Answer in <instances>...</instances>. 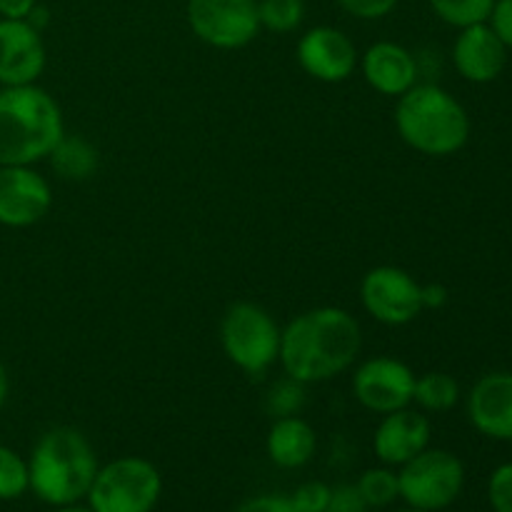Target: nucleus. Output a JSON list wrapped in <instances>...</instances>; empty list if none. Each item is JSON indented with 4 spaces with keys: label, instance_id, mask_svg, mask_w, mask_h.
Masks as SVG:
<instances>
[{
    "label": "nucleus",
    "instance_id": "1",
    "mask_svg": "<svg viewBox=\"0 0 512 512\" xmlns=\"http://www.w3.org/2000/svg\"><path fill=\"white\" fill-rule=\"evenodd\" d=\"M363 348V330L345 308L323 305L295 315L280 335L278 365L303 385L328 383L348 373Z\"/></svg>",
    "mask_w": 512,
    "mask_h": 512
},
{
    "label": "nucleus",
    "instance_id": "2",
    "mask_svg": "<svg viewBox=\"0 0 512 512\" xmlns=\"http://www.w3.org/2000/svg\"><path fill=\"white\" fill-rule=\"evenodd\" d=\"M100 463L80 430L58 425L35 440L28 455L30 493L50 508L83 503Z\"/></svg>",
    "mask_w": 512,
    "mask_h": 512
},
{
    "label": "nucleus",
    "instance_id": "3",
    "mask_svg": "<svg viewBox=\"0 0 512 512\" xmlns=\"http://www.w3.org/2000/svg\"><path fill=\"white\" fill-rule=\"evenodd\" d=\"M65 135L58 100L33 85L0 88V165H38Z\"/></svg>",
    "mask_w": 512,
    "mask_h": 512
},
{
    "label": "nucleus",
    "instance_id": "4",
    "mask_svg": "<svg viewBox=\"0 0 512 512\" xmlns=\"http://www.w3.org/2000/svg\"><path fill=\"white\" fill-rule=\"evenodd\" d=\"M395 130L408 148L430 158L460 153L470 140L465 105L435 83H415L395 103Z\"/></svg>",
    "mask_w": 512,
    "mask_h": 512
},
{
    "label": "nucleus",
    "instance_id": "5",
    "mask_svg": "<svg viewBox=\"0 0 512 512\" xmlns=\"http://www.w3.org/2000/svg\"><path fill=\"white\" fill-rule=\"evenodd\" d=\"M278 320L258 303L230 305L220 320V348L225 358L245 375H265L280 358Z\"/></svg>",
    "mask_w": 512,
    "mask_h": 512
},
{
    "label": "nucleus",
    "instance_id": "6",
    "mask_svg": "<svg viewBox=\"0 0 512 512\" xmlns=\"http://www.w3.org/2000/svg\"><path fill=\"white\" fill-rule=\"evenodd\" d=\"M163 495V475L140 455H123L100 465L88 490L93 512H153Z\"/></svg>",
    "mask_w": 512,
    "mask_h": 512
},
{
    "label": "nucleus",
    "instance_id": "7",
    "mask_svg": "<svg viewBox=\"0 0 512 512\" xmlns=\"http://www.w3.org/2000/svg\"><path fill=\"white\" fill-rule=\"evenodd\" d=\"M400 500L408 508L440 512L455 503L465 488V465L455 453L425 448L398 468Z\"/></svg>",
    "mask_w": 512,
    "mask_h": 512
},
{
    "label": "nucleus",
    "instance_id": "8",
    "mask_svg": "<svg viewBox=\"0 0 512 512\" xmlns=\"http://www.w3.org/2000/svg\"><path fill=\"white\" fill-rule=\"evenodd\" d=\"M185 15L195 38L215 50H240L260 33L258 0H188Z\"/></svg>",
    "mask_w": 512,
    "mask_h": 512
},
{
    "label": "nucleus",
    "instance_id": "9",
    "mask_svg": "<svg viewBox=\"0 0 512 512\" xmlns=\"http://www.w3.org/2000/svg\"><path fill=\"white\" fill-rule=\"evenodd\" d=\"M423 285L403 268L378 265L360 280V303L363 310L380 325L403 328L423 313Z\"/></svg>",
    "mask_w": 512,
    "mask_h": 512
},
{
    "label": "nucleus",
    "instance_id": "10",
    "mask_svg": "<svg viewBox=\"0 0 512 512\" xmlns=\"http://www.w3.org/2000/svg\"><path fill=\"white\" fill-rule=\"evenodd\" d=\"M350 388L358 405L368 413L388 415L413 405L415 373L393 355H375L355 365Z\"/></svg>",
    "mask_w": 512,
    "mask_h": 512
},
{
    "label": "nucleus",
    "instance_id": "11",
    "mask_svg": "<svg viewBox=\"0 0 512 512\" xmlns=\"http://www.w3.org/2000/svg\"><path fill=\"white\" fill-rule=\"evenodd\" d=\"M53 208V188L35 165H0V225L33 228Z\"/></svg>",
    "mask_w": 512,
    "mask_h": 512
},
{
    "label": "nucleus",
    "instance_id": "12",
    "mask_svg": "<svg viewBox=\"0 0 512 512\" xmlns=\"http://www.w3.org/2000/svg\"><path fill=\"white\" fill-rule=\"evenodd\" d=\"M298 65L320 83H345L358 70L360 53L348 33L333 25L308 28L295 48Z\"/></svg>",
    "mask_w": 512,
    "mask_h": 512
},
{
    "label": "nucleus",
    "instance_id": "13",
    "mask_svg": "<svg viewBox=\"0 0 512 512\" xmlns=\"http://www.w3.org/2000/svg\"><path fill=\"white\" fill-rule=\"evenodd\" d=\"M45 63L48 53L40 30L28 20L0 18V88L38 83Z\"/></svg>",
    "mask_w": 512,
    "mask_h": 512
},
{
    "label": "nucleus",
    "instance_id": "14",
    "mask_svg": "<svg viewBox=\"0 0 512 512\" xmlns=\"http://www.w3.org/2000/svg\"><path fill=\"white\" fill-rule=\"evenodd\" d=\"M430 438H433V425L423 410H395V413L383 415V420L375 428L373 453L380 460V465L398 470L400 465L430 448Z\"/></svg>",
    "mask_w": 512,
    "mask_h": 512
},
{
    "label": "nucleus",
    "instance_id": "15",
    "mask_svg": "<svg viewBox=\"0 0 512 512\" xmlns=\"http://www.w3.org/2000/svg\"><path fill=\"white\" fill-rule=\"evenodd\" d=\"M453 65L468 83H493L508 65V48L490 23L468 25L460 28L453 43Z\"/></svg>",
    "mask_w": 512,
    "mask_h": 512
},
{
    "label": "nucleus",
    "instance_id": "16",
    "mask_svg": "<svg viewBox=\"0 0 512 512\" xmlns=\"http://www.w3.org/2000/svg\"><path fill=\"white\" fill-rule=\"evenodd\" d=\"M358 68L365 83L375 93L388 95V98H400L403 93H408L418 83L420 75V65L413 50L395 40H378V43L368 45V50L360 55Z\"/></svg>",
    "mask_w": 512,
    "mask_h": 512
},
{
    "label": "nucleus",
    "instance_id": "17",
    "mask_svg": "<svg viewBox=\"0 0 512 512\" xmlns=\"http://www.w3.org/2000/svg\"><path fill=\"white\" fill-rule=\"evenodd\" d=\"M468 420L490 440H512V373H488L470 388Z\"/></svg>",
    "mask_w": 512,
    "mask_h": 512
},
{
    "label": "nucleus",
    "instance_id": "18",
    "mask_svg": "<svg viewBox=\"0 0 512 512\" xmlns=\"http://www.w3.org/2000/svg\"><path fill=\"white\" fill-rule=\"evenodd\" d=\"M318 433L313 425L300 415L273 418V425L265 438V453L270 463L280 470H300L315 458Z\"/></svg>",
    "mask_w": 512,
    "mask_h": 512
},
{
    "label": "nucleus",
    "instance_id": "19",
    "mask_svg": "<svg viewBox=\"0 0 512 512\" xmlns=\"http://www.w3.org/2000/svg\"><path fill=\"white\" fill-rule=\"evenodd\" d=\"M48 160L58 178L83 183V180L93 178L95 170H98L100 153L83 135L65 133L53 148V153L48 155Z\"/></svg>",
    "mask_w": 512,
    "mask_h": 512
},
{
    "label": "nucleus",
    "instance_id": "20",
    "mask_svg": "<svg viewBox=\"0 0 512 512\" xmlns=\"http://www.w3.org/2000/svg\"><path fill=\"white\" fill-rule=\"evenodd\" d=\"M460 403V385L450 373H433L415 375L413 405L423 413H448Z\"/></svg>",
    "mask_w": 512,
    "mask_h": 512
},
{
    "label": "nucleus",
    "instance_id": "21",
    "mask_svg": "<svg viewBox=\"0 0 512 512\" xmlns=\"http://www.w3.org/2000/svg\"><path fill=\"white\" fill-rule=\"evenodd\" d=\"M355 488L363 495L368 508H390L395 500H400L398 470L388 468V465H375L360 475Z\"/></svg>",
    "mask_w": 512,
    "mask_h": 512
},
{
    "label": "nucleus",
    "instance_id": "22",
    "mask_svg": "<svg viewBox=\"0 0 512 512\" xmlns=\"http://www.w3.org/2000/svg\"><path fill=\"white\" fill-rule=\"evenodd\" d=\"M428 5L443 23L460 30L475 23H488L495 0H428Z\"/></svg>",
    "mask_w": 512,
    "mask_h": 512
},
{
    "label": "nucleus",
    "instance_id": "23",
    "mask_svg": "<svg viewBox=\"0 0 512 512\" xmlns=\"http://www.w3.org/2000/svg\"><path fill=\"white\" fill-rule=\"evenodd\" d=\"M258 18L260 30L270 33H293L305 20L303 0H258Z\"/></svg>",
    "mask_w": 512,
    "mask_h": 512
},
{
    "label": "nucleus",
    "instance_id": "24",
    "mask_svg": "<svg viewBox=\"0 0 512 512\" xmlns=\"http://www.w3.org/2000/svg\"><path fill=\"white\" fill-rule=\"evenodd\" d=\"M25 493H30L28 458L8 445H0V503L23 498Z\"/></svg>",
    "mask_w": 512,
    "mask_h": 512
},
{
    "label": "nucleus",
    "instance_id": "25",
    "mask_svg": "<svg viewBox=\"0 0 512 512\" xmlns=\"http://www.w3.org/2000/svg\"><path fill=\"white\" fill-rule=\"evenodd\" d=\"M305 405V385L293 378H280L273 388L268 390L265 408L273 418H285V415H300Z\"/></svg>",
    "mask_w": 512,
    "mask_h": 512
},
{
    "label": "nucleus",
    "instance_id": "26",
    "mask_svg": "<svg viewBox=\"0 0 512 512\" xmlns=\"http://www.w3.org/2000/svg\"><path fill=\"white\" fill-rule=\"evenodd\" d=\"M488 500L493 512H512V463L493 470L488 480Z\"/></svg>",
    "mask_w": 512,
    "mask_h": 512
},
{
    "label": "nucleus",
    "instance_id": "27",
    "mask_svg": "<svg viewBox=\"0 0 512 512\" xmlns=\"http://www.w3.org/2000/svg\"><path fill=\"white\" fill-rule=\"evenodd\" d=\"M330 485L320 483V480H308L300 488H295V493L290 495L293 505L298 512H325L330 503Z\"/></svg>",
    "mask_w": 512,
    "mask_h": 512
},
{
    "label": "nucleus",
    "instance_id": "28",
    "mask_svg": "<svg viewBox=\"0 0 512 512\" xmlns=\"http://www.w3.org/2000/svg\"><path fill=\"white\" fill-rule=\"evenodd\" d=\"M345 13L360 20H380L398 8L400 0H335Z\"/></svg>",
    "mask_w": 512,
    "mask_h": 512
},
{
    "label": "nucleus",
    "instance_id": "29",
    "mask_svg": "<svg viewBox=\"0 0 512 512\" xmlns=\"http://www.w3.org/2000/svg\"><path fill=\"white\" fill-rule=\"evenodd\" d=\"M368 510L370 508L365 505L363 495L358 493V488L350 483H343V485H335V488L330 490V503L325 512H368Z\"/></svg>",
    "mask_w": 512,
    "mask_h": 512
},
{
    "label": "nucleus",
    "instance_id": "30",
    "mask_svg": "<svg viewBox=\"0 0 512 512\" xmlns=\"http://www.w3.org/2000/svg\"><path fill=\"white\" fill-rule=\"evenodd\" d=\"M235 512H298V508L293 505L290 495L265 493V495H255V498L243 500Z\"/></svg>",
    "mask_w": 512,
    "mask_h": 512
},
{
    "label": "nucleus",
    "instance_id": "31",
    "mask_svg": "<svg viewBox=\"0 0 512 512\" xmlns=\"http://www.w3.org/2000/svg\"><path fill=\"white\" fill-rule=\"evenodd\" d=\"M488 23L503 40L505 48L512 50V0H495Z\"/></svg>",
    "mask_w": 512,
    "mask_h": 512
},
{
    "label": "nucleus",
    "instance_id": "32",
    "mask_svg": "<svg viewBox=\"0 0 512 512\" xmlns=\"http://www.w3.org/2000/svg\"><path fill=\"white\" fill-rule=\"evenodd\" d=\"M35 5H38V0H0V18L25 20L33 13Z\"/></svg>",
    "mask_w": 512,
    "mask_h": 512
},
{
    "label": "nucleus",
    "instance_id": "33",
    "mask_svg": "<svg viewBox=\"0 0 512 512\" xmlns=\"http://www.w3.org/2000/svg\"><path fill=\"white\" fill-rule=\"evenodd\" d=\"M420 298H423V310H440L448 303V288L440 283H428L420 290Z\"/></svg>",
    "mask_w": 512,
    "mask_h": 512
},
{
    "label": "nucleus",
    "instance_id": "34",
    "mask_svg": "<svg viewBox=\"0 0 512 512\" xmlns=\"http://www.w3.org/2000/svg\"><path fill=\"white\" fill-rule=\"evenodd\" d=\"M8 395H10V378H8V370H5L3 360H0V410H3L5 403H8Z\"/></svg>",
    "mask_w": 512,
    "mask_h": 512
},
{
    "label": "nucleus",
    "instance_id": "35",
    "mask_svg": "<svg viewBox=\"0 0 512 512\" xmlns=\"http://www.w3.org/2000/svg\"><path fill=\"white\" fill-rule=\"evenodd\" d=\"M50 512H93V510H90L88 505L75 503V505H60V508H53Z\"/></svg>",
    "mask_w": 512,
    "mask_h": 512
},
{
    "label": "nucleus",
    "instance_id": "36",
    "mask_svg": "<svg viewBox=\"0 0 512 512\" xmlns=\"http://www.w3.org/2000/svg\"><path fill=\"white\" fill-rule=\"evenodd\" d=\"M395 512H428V510H418V508H403V510H395Z\"/></svg>",
    "mask_w": 512,
    "mask_h": 512
}]
</instances>
